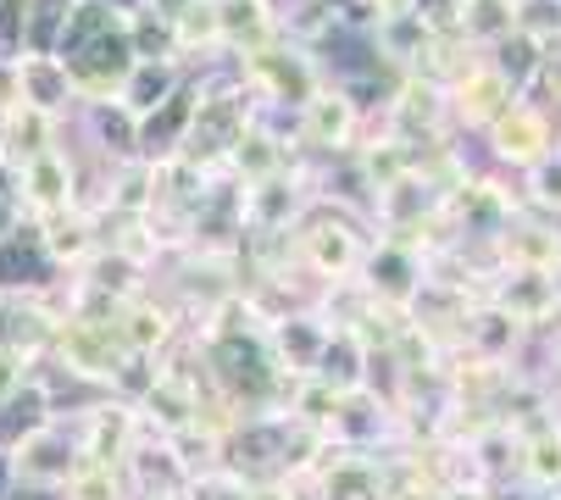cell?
Masks as SVG:
<instances>
[{
    "instance_id": "6da1fadb",
    "label": "cell",
    "mask_w": 561,
    "mask_h": 500,
    "mask_svg": "<svg viewBox=\"0 0 561 500\" xmlns=\"http://www.w3.org/2000/svg\"><path fill=\"white\" fill-rule=\"evenodd\" d=\"M534 473L539 478H561V434H545L534 445Z\"/></svg>"
},
{
    "instance_id": "7a4b0ae2",
    "label": "cell",
    "mask_w": 561,
    "mask_h": 500,
    "mask_svg": "<svg viewBox=\"0 0 561 500\" xmlns=\"http://www.w3.org/2000/svg\"><path fill=\"white\" fill-rule=\"evenodd\" d=\"M12 384H18V373H12V367H7V362H0V395H7V389H12Z\"/></svg>"
},
{
    "instance_id": "3957f363",
    "label": "cell",
    "mask_w": 561,
    "mask_h": 500,
    "mask_svg": "<svg viewBox=\"0 0 561 500\" xmlns=\"http://www.w3.org/2000/svg\"><path fill=\"white\" fill-rule=\"evenodd\" d=\"M12 29V0H0V34Z\"/></svg>"
}]
</instances>
